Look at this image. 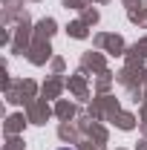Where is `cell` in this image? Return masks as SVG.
I'll return each mask as SVG.
<instances>
[{"label": "cell", "mask_w": 147, "mask_h": 150, "mask_svg": "<svg viewBox=\"0 0 147 150\" xmlns=\"http://www.w3.org/2000/svg\"><path fill=\"white\" fill-rule=\"evenodd\" d=\"M64 150H69V147H64Z\"/></svg>", "instance_id": "cell-1"}]
</instances>
